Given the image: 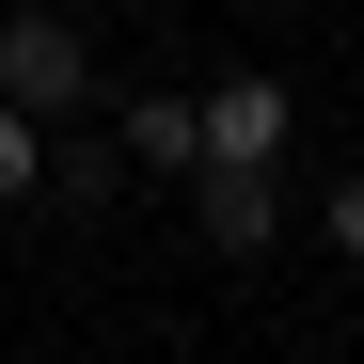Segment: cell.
<instances>
[{
    "label": "cell",
    "instance_id": "cell-7",
    "mask_svg": "<svg viewBox=\"0 0 364 364\" xmlns=\"http://www.w3.org/2000/svg\"><path fill=\"white\" fill-rule=\"evenodd\" d=\"M317 237H333V254L364 269V174H333V206H317Z\"/></svg>",
    "mask_w": 364,
    "mask_h": 364
},
{
    "label": "cell",
    "instance_id": "cell-5",
    "mask_svg": "<svg viewBox=\"0 0 364 364\" xmlns=\"http://www.w3.org/2000/svg\"><path fill=\"white\" fill-rule=\"evenodd\" d=\"M32 191H48V111L0 95V206H32Z\"/></svg>",
    "mask_w": 364,
    "mask_h": 364
},
{
    "label": "cell",
    "instance_id": "cell-2",
    "mask_svg": "<svg viewBox=\"0 0 364 364\" xmlns=\"http://www.w3.org/2000/svg\"><path fill=\"white\" fill-rule=\"evenodd\" d=\"M285 127H301V95H285L269 64L206 80V159H269V174H285Z\"/></svg>",
    "mask_w": 364,
    "mask_h": 364
},
{
    "label": "cell",
    "instance_id": "cell-3",
    "mask_svg": "<svg viewBox=\"0 0 364 364\" xmlns=\"http://www.w3.org/2000/svg\"><path fill=\"white\" fill-rule=\"evenodd\" d=\"M191 222H206V254H269V222H285L269 159H206V174H191Z\"/></svg>",
    "mask_w": 364,
    "mask_h": 364
},
{
    "label": "cell",
    "instance_id": "cell-8",
    "mask_svg": "<svg viewBox=\"0 0 364 364\" xmlns=\"http://www.w3.org/2000/svg\"><path fill=\"white\" fill-rule=\"evenodd\" d=\"M80 364H111V348H80Z\"/></svg>",
    "mask_w": 364,
    "mask_h": 364
},
{
    "label": "cell",
    "instance_id": "cell-4",
    "mask_svg": "<svg viewBox=\"0 0 364 364\" xmlns=\"http://www.w3.org/2000/svg\"><path fill=\"white\" fill-rule=\"evenodd\" d=\"M127 174H206V95H111Z\"/></svg>",
    "mask_w": 364,
    "mask_h": 364
},
{
    "label": "cell",
    "instance_id": "cell-6",
    "mask_svg": "<svg viewBox=\"0 0 364 364\" xmlns=\"http://www.w3.org/2000/svg\"><path fill=\"white\" fill-rule=\"evenodd\" d=\"M111 174H127V143H48V191L64 206H111Z\"/></svg>",
    "mask_w": 364,
    "mask_h": 364
},
{
    "label": "cell",
    "instance_id": "cell-1",
    "mask_svg": "<svg viewBox=\"0 0 364 364\" xmlns=\"http://www.w3.org/2000/svg\"><path fill=\"white\" fill-rule=\"evenodd\" d=\"M0 95L48 111V127H64V111H95V32L64 16V0H16V16H0Z\"/></svg>",
    "mask_w": 364,
    "mask_h": 364
}]
</instances>
